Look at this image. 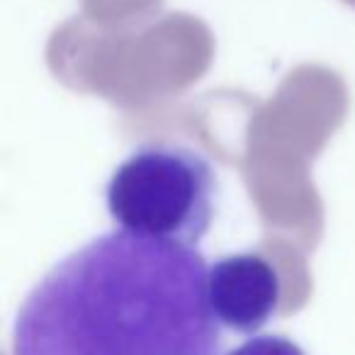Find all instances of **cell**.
Listing matches in <instances>:
<instances>
[{
  "label": "cell",
  "instance_id": "6da1fadb",
  "mask_svg": "<svg viewBox=\"0 0 355 355\" xmlns=\"http://www.w3.org/2000/svg\"><path fill=\"white\" fill-rule=\"evenodd\" d=\"M195 248L112 232L56 263L17 311L15 355H217Z\"/></svg>",
  "mask_w": 355,
  "mask_h": 355
},
{
  "label": "cell",
  "instance_id": "7a4b0ae2",
  "mask_svg": "<svg viewBox=\"0 0 355 355\" xmlns=\"http://www.w3.org/2000/svg\"><path fill=\"white\" fill-rule=\"evenodd\" d=\"M217 173L195 148L144 144L110 178L105 200L122 232L195 248L217 209Z\"/></svg>",
  "mask_w": 355,
  "mask_h": 355
},
{
  "label": "cell",
  "instance_id": "3957f363",
  "mask_svg": "<svg viewBox=\"0 0 355 355\" xmlns=\"http://www.w3.org/2000/svg\"><path fill=\"white\" fill-rule=\"evenodd\" d=\"M207 292L217 321L239 334H253L287 311L282 275L263 253L219 258L209 266Z\"/></svg>",
  "mask_w": 355,
  "mask_h": 355
},
{
  "label": "cell",
  "instance_id": "277c9868",
  "mask_svg": "<svg viewBox=\"0 0 355 355\" xmlns=\"http://www.w3.org/2000/svg\"><path fill=\"white\" fill-rule=\"evenodd\" d=\"M229 355H304L297 343L282 336H256L234 348Z\"/></svg>",
  "mask_w": 355,
  "mask_h": 355
}]
</instances>
